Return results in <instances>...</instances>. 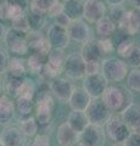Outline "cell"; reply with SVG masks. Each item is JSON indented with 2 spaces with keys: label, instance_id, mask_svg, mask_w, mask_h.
Masks as SVG:
<instances>
[{
  "label": "cell",
  "instance_id": "obj_31",
  "mask_svg": "<svg viewBox=\"0 0 140 146\" xmlns=\"http://www.w3.org/2000/svg\"><path fill=\"white\" fill-rule=\"evenodd\" d=\"M125 82L130 91L140 93V68H132L125 77Z\"/></svg>",
  "mask_w": 140,
  "mask_h": 146
},
{
  "label": "cell",
  "instance_id": "obj_30",
  "mask_svg": "<svg viewBox=\"0 0 140 146\" xmlns=\"http://www.w3.org/2000/svg\"><path fill=\"white\" fill-rule=\"evenodd\" d=\"M35 90H37V85H35L34 80L32 78H28V77H25L23 82L20 86L19 94H17V98H27V99H33Z\"/></svg>",
  "mask_w": 140,
  "mask_h": 146
},
{
  "label": "cell",
  "instance_id": "obj_18",
  "mask_svg": "<svg viewBox=\"0 0 140 146\" xmlns=\"http://www.w3.org/2000/svg\"><path fill=\"white\" fill-rule=\"evenodd\" d=\"M92 96L85 91L83 88H78L76 86L72 91L70 99L67 100L68 106L71 110H77V111H85L88 106L92 102Z\"/></svg>",
  "mask_w": 140,
  "mask_h": 146
},
{
  "label": "cell",
  "instance_id": "obj_14",
  "mask_svg": "<svg viewBox=\"0 0 140 146\" xmlns=\"http://www.w3.org/2000/svg\"><path fill=\"white\" fill-rule=\"evenodd\" d=\"M46 39L51 48L66 49L70 44V34L67 28H64L57 25H51L48 29Z\"/></svg>",
  "mask_w": 140,
  "mask_h": 146
},
{
  "label": "cell",
  "instance_id": "obj_50",
  "mask_svg": "<svg viewBox=\"0 0 140 146\" xmlns=\"http://www.w3.org/2000/svg\"><path fill=\"white\" fill-rule=\"evenodd\" d=\"M112 146H124V144L123 143H116V144H113Z\"/></svg>",
  "mask_w": 140,
  "mask_h": 146
},
{
  "label": "cell",
  "instance_id": "obj_13",
  "mask_svg": "<svg viewBox=\"0 0 140 146\" xmlns=\"http://www.w3.org/2000/svg\"><path fill=\"white\" fill-rule=\"evenodd\" d=\"M52 110H54V100L51 96L44 100L35 101L34 118L39 127L44 128V127H48L51 123Z\"/></svg>",
  "mask_w": 140,
  "mask_h": 146
},
{
  "label": "cell",
  "instance_id": "obj_40",
  "mask_svg": "<svg viewBox=\"0 0 140 146\" xmlns=\"http://www.w3.org/2000/svg\"><path fill=\"white\" fill-rule=\"evenodd\" d=\"M28 146H51L50 138L46 134H37L34 136V140Z\"/></svg>",
  "mask_w": 140,
  "mask_h": 146
},
{
  "label": "cell",
  "instance_id": "obj_23",
  "mask_svg": "<svg viewBox=\"0 0 140 146\" xmlns=\"http://www.w3.org/2000/svg\"><path fill=\"white\" fill-rule=\"evenodd\" d=\"M68 124L73 128L77 133H80L85 129V127L89 124V119L87 117L85 111H77V110H72L67 116V121Z\"/></svg>",
  "mask_w": 140,
  "mask_h": 146
},
{
  "label": "cell",
  "instance_id": "obj_19",
  "mask_svg": "<svg viewBox=\"0 0 140 146\" xmlns=\"http://www.w3.org/2000/svg\"><path fill=\"white\" fill-rule=\"evenodd\" d=\"M13 117H15V102L10 96L4 95L0 98V125H9Z\"/></svg>",
  "mask_w": 140,
  "mask_h": 146
},
{
  "label": "cell",
  "instance_id": "obj_12",
  "mask_svg": "<svg viewBox=\"0 0 140 146\" xmlns=\"http://www.w3.org/2000/svg\"><path fill=\"white\" fill-rule=\"evenodd\" d=\"M106 16V5L102 0H84L83 18L85 22L95 25Z\"/></svg>",
  "mask_w": 140,
  "mask_h": 146
},
{
  "label": "cell",
  "instance_id": "obj_53",
  "mask_svg": "<svg viewBox=\"0 0 140 146\" xmlns=\"http://www.w3.org/2000/svg\"><path fill=\"white\" fill-rule=\"evenodd\" d=\"M61 1H62V3H64V1H66V0H61Z\"/></svg>",
  "mask_w": 140,
  "mask_h": 146
},
{
  "label": "cell",
  "instance_id": "obj_43",
  "mask_svg": "<svg viewBox=\"0 0 140 146\" xmlns=\"http://www.w3.org/2000/svg\"><path fill=\"white\" fill-rule=\"evenodd\" d=\"M71 22H72L71 18L67 16L65 12H62V13H60V15H57L55 17V25L61 26V27H64V28H68Z\"/></svg>",
  "mask_w": 140,
  "mask_h": 146
},
{
  "label": "cell",
  "instance_id": "obj_32",
  "mask_svg": "<svg viewBox=\"0 0 140 146\" xmlns=\"http://www.w3.org/2000/svg\"><path fill=\"white\" fill-rule=\"evenodd\" d=\"M45 16L43 13H38L34 11H31L27 13V18H28L29 23V29H35V31H42V28L45 25Z\"/></svg>",
  "mask_w": 140,
  "mask_h": 146
},
{
  "label": "cell",
  "instance_id": "obj_25",
  "mask_svg": "<svg viewBox=\"0 0 140 146\" xmlns=\"http://www.w3.org/2000/svg\"><path fill=\"white\" fill-rule=\"evenodd\" d=\"M27 72H28L27 60H25L23 57H20V56L10 57V60H9V66H7L9 74L16 76V77H25Z\"/></svg>",
  "mask_w": 140,
  "mask_h": 146
},
{
  "label": "cell",
  "instance_id": "obj_52",
  "mask_svg": "<svg viewBox=\"0 0 140 146\" xmlns=\"http://www.w3.org/2000/svg\"><path fill=\"white\" fill-rule=\"evenodd\" d=\"M0 146H4V145H3V144H1V143H0Z\"/></svg>",
  "mask_w": 140,
  "mask_h": 146
},
{
  "label": "cell",
  "instance_id": "obj_5",
  "mask_svg": "<svg viewBox=\"0 0 140 146\" xmlns=\"http://www.w3.org/2000/svg\"><path fill=\"white\" fill-rule=\"evenodd\" d=\"M4 42H5L9 51L17 55V56H23L29 50L28 43H27L26 39V33L13 29L12 27L6 31L5 36H4Z\"/></svg>",
  "mask_w": 140,
  "mask_h": 146
},
{
  "label": "cell",
  "instance_id": "obj_9",
  "mask_svg": "<svg viewBox=\"0 0 140 146\" xmlns=\"http://www.w3.org/2000/svg\"><path fill=\"white\" fill-rule=\"evenodd\" d=\"M108 85V82L105 79L100 73L96 74H87L83 78V86L82 88L92 96V99H99L105 91L106 86Z\"/></svg>",
  "mask_w": 140,
  "mask_h": 146
},
{
  "label": "cell",
  "instance_id": "obj_17",
  "mask_svg": "<svg viewBox=\"0 0 140 146\" xmlns=\"http://www.w3.org/2000/svg\"><path fill=\"white\" fill-rule=\"evenodd\" d=\"M56 140L60 146H76L79 141V134L67 122L57 127Z\"/></svg>",
  "mask_w": 140,
  "mask_h": 146
},
{
  "label": "cell",
  "instance_id": "obj_1",
  "mask_svg": "<svg viewBox=\"0 0 140 146\" xmlns=\"http://www.w3.org/2000/svg\"><path fill=\"white\" fill-rule=\"evenodd\" d=\"M100 99L112 113H121L133 102L130 90L121 85H107Z\"/></svg>",
  "mask_w": 140,
  "mask_h": 146
},
{
  "label": "cell",
  "instance_id": "obj_35",
  "mask_svg": "<svg viewBox=\"0 0 140 146\" xmlns=\"http://www.w3.org/2000/svg\"><path fill=\"white\" fill-rule=\"evenodd\" d=\"M125 12H127V10L122 5H113V6H110V9H108L107 17L110 18L116 26H118L121 23V21L123 20Z\"/></svg>",
  "mask_w": 140,
  "mask_h": 146
},
{
  "label": "cell",
  "instance_id": "obj_26",
  "mask_svg": "<svg viewBox=\"0 0 140 146\" xmlns=\"http://www.w3.org/2000/svg\"><path fill=\"white\" fill-rule=\"evenodd\" d=\"M95 25H96V34L99 36V39L111 38V36L115 34V31L117 28V26L107 16L102 17Z\"/></svg>",
  "mask_w": 140,
  "mask_h": 146
},
{
  "label": "cell",
  "instance_id": "obj_28",
  "mask_svg": "<svg viewBox=\"0 0 140 146\" xmlns=\"http://www.w3.org/2000/svg\"><path fill=\"white\" fill-rule=\"evenodd\" d=\"M25 77H16V76H11L7 73V78L5 80V89L10 98H17L20 86L22 84V82H23Z\"/></svg>",
  "mask_w": 140,
  "mask_h": 146
},
{
  "label": "cell",
  "instance_id": "obj_8",
  "mask_svg": "<svg viewBox=\"0 0 140 146\" xmlns=\"http://www.w3.org/2000/svg\"><path fill=\"white\" fill-rule=\"evenodd\" d=\"M106 134L112 141L115 143H123L127 139V136L130 134L129 128L125 125V123L122 119V117L118 116L117 113L111 115V117L108 118V121L106 123Z\"/></svg>",
  "mask_w": 140,
  "mask_h": 146
},
{
  "label": "cell",
  "instance_id": "obj_44",
  "mask_svg": "<svg viewBox=\"0 0 140 146\" xmlns=\"http://www.w3.org/2000/svg\"><path fill=\"white\" fill-rule=\"evenodd\" d=\"M6 3L11 6H16L23 11H27L29 9V1L28 0H6Z\"/></svg>",
  "mask_w": 140,
  "mask_h": 146
},
{
  "label": "cell",
  "instance_id": "obj_15",
  "mask_svg": "<svg viewBox=\"0 0 140 146\" xmlns=\"http://www.w3.org/2000/svg\"><path fill=\"white\" fill-rule=\"evenodd\" d=\"M121 31L129 35L140 33V9H133L125 12L123 20L117 26Z\"/></svg>",
  "mask_w": 140,
  "mask_h": 146
},
{
  "label": "cell",
  "instance_id": "obj_16",
  "mask_svg": "<svg viewBox=\"0 0 140 146\" xmlns=\"http://www.w3.org/2000/svg\"><path fill=\"white\" fill-rule=\"evenodd\" d=\"M67 31L70 34V39L76 43L84 44L90 39V28L88 26V22L83 21L82 18L72 21Z\"/></svg>",
  "mask_w": 140,
  "mask_h": 146
},
{
  "label": "cell",
  "instance_id": "obj_45",
  "mask_svg": "<svg viewBox=\"0 0 140 146\" xmlns=\"http://www.w3.org/2000/svg\"><path fill=\"white\" fill-rule=\"evenodd\" d=\"M6 93V89H5V80H4L1 77H0V98L4 96Z\"/></svg>",
  "mask_w": 140,
  "mask_h": 146
},
{
  "label": "cell",
  "instance_id": "obj_6",
  "mask_svg": "<svg viewBox=\"0 0 140 146\" xmlns=\"http://www.w3.org/2000/svg\"><path fill=\"white\" fill-rule=\"evenodd\" d=\"M85 113H87L89 123L100 125V127L105 125L108 121V118L112 115V112L106 107V105L102 102V100L100 98L92 100L88 108L85 110Z\"/></svg>",
  "mask_w": 140,
  "mask_h": 146
},
{
  "label": "cell",
  "instance_id": "obj_39",
  "mask_svg": "<svg viewBox=\"0 0 140 146\" xmlns=\"http://www.w3.org/2000/svg\"><path fill=\"white\" fill-rule=\"evenodd\" d=\"M98 44H99V48H100L102 55L111 52L112 50L115 49L113 46V43H112L111 38H105V39H98Z\"/></svg>",
  "mask_w": 140,
  "mask_h": 146
},
{
  "label": "cell",
  "instance_id": "obj_54",
  "mask_svg": "<svg viewBox=\"0 0 140 146\" xmlns=\"http://www.w3.org/2000/svg\"><path fill=\"white\" fill-rule=\"evenodd\" d=\"M0 134H1V133H0Z\"/></svg>",
  "mask_w": 140,
  "mask_h": 146
},
{
  "label": "cell",
  "instance_id": "obj_10",
  "mask_svg": "<svg viewBox=\"0 0 140 146\" xmlns=\"http://www.w3.org/2000/svg\"><path fill=\"white\" fill-rule=\"evenodd\" d=\"M49 88H50L51 94L57 100H60V101H67L76 86L71 82V79L64 78V77H56V78L50 79Z\"/></svg>",
  "mask_w": 140,
  "mask_h": 146
},
{
  "label": "cell",
  "instance_id": "obj_20",
  "mask_svg": "<svg viewBox=\"0 0 140 146\" xmlns=\"http://www.w3.org/2000/svg\"><path fill=\"white\" fill-rule=\"evenodd\" d=\"M80 55H82V57L84 58L85 62H90V61L101 62L102 56H104L100 48H99L96 39H89L88 42H85L82 46Z\"/></svg>",
  "mask_w": 140,
  "mask_h": 146
},
{
  "label": "cell",
  "instance_id": "obj_4",
  "mask_svg": "<svg viewBox=\"0 0 140 146\" xmlns=\"http://www.w3.org/2000/svg\"><path fill=\"white\" fill-rule=\"evenodd\" d=\"M62 72L71 80L83 79L85 76V61L82 57L80 52H72L66 56Z\"/></svg>",
  "mask_w": 140,
  "mask_h": 146
},
{
  "label": "cell",
  "instance_id": "obj_29",
  "mask_svg": "<svg viewBox=\"0 0 140 146\" xmlns=\"http://www.w3.org/2000/svg\"><path fill=\"white\" fill-rule=\"evenodd\" d=\"M20 128L23 131V134L27 136V138H33L38 134V129L39 125L37 121H35L34 116H31L28 118H25V119L20 121Z\"/></svg>",
  "mask_w": 140,
  "mask_h": 146
},
{
  "label": "cell",
  "instance_id": "obj_7",
  "mask_svg": "<svg viewBox=\"0 0 140 146\" xmlns=\"http://www.w3.org/2000/svg\"><path fill=\"white\" fill-rule=\"evenodd\" d=\"M106 141V131L104 130V127L96 124H89L85 127V129L79 133V141L78 144L83 146H104Z\"/></svg>",
  "mask_w": 140,
  "mask_h": 146
},
{
  "label": "cell",
  "instance_id": "obj_42",
  "mask_svg": "<svg viewBox=\"0 0 140 146\" xmlns=\"http://www.w3.org/2000/svg\"><path fill=\"white\" fill-rule=\"evenodd\" d=\"M123 144L124 146H140V135L132 130L127 139L123 141Z\"/></svg>",
  "mask_w": 140,
  "mask_h": 146
},
{
  "label": "cell",
  "instance_id": "obj_49",
  "mask_svg": "<svg viewBox=\"0 0 140 146\" xmlns=\"http://www.w3.org/2000/svg\"><path fill=\"white\" fill-rule=\"evenodd\" d=\"M133 131H135V133H138V134L140 135V124H139V125H138L137 128H135V129H134Z\"/></svg>",
  "mask_w": 140,
  "mask_h": 146
},
{
  "label": "cell",
  "instance_id": "obj_27",
  "mask_svg": "<svg viewBox=\"0 0 140 146\" xmlns=\"http://www.w3.org/2000/svg\"><path fill=\"white\" fill-rule=\"evenodd\" d=\"M46 57L44 55L32 51V54L29 55L28 60H27V66H28V72L33 73V74H40L43 71V67L46 62Z\"/></svg>",
  "mask_w": 140,
  "mask_h": 146
},
{
  "label": "cell",
  "instance_id": "obj_3",
  "mask_svg": "<svg viewBox=\"0 0 140 146\" xmlns=\"http://www.w3.org/2000/svg\"><path fill=\"white\" fill-rule=\"evenodd\" d=\"M65 49H57V48H51V50L48 54L46 62L43 67L42 73L49 79L56 78L60 76V73L64 70V63L66 61ZM40 73V74H42Z\"/></svg>",
  "mask_w": 140,
  "mask_h": 146
},
{
  "label": "cell",
  "instance_id": "obj_34",
  "mask_svg": "<svg viewBox=\"0 0 140 146\" xmlns=\"http://www.w3.org/2000/svg\"><path fill=\"white\" fill-rule=\"evenodd\" d=\"M56 0H31L29 3V10L46 15L48 10L51 7V5Z\"/></svg>",
  "mask_w": 140,
  "mask_h": 146
},
{
  "label": "cell",
  "instance_id": "obj_41",
  "mask_svg": "<svg viewBox=\"0 0 140 146\" xmlns=\"http://www.w3.org/2000/svg\"><path fill=\"white\" fill-rule=\"evenodd\" d=\"M101 72V62L99 61H90L85 62V76L87 74H96Z\"/></svg>",
  "mask_w": 140,
  "mask_h": 146
},
{
  "label": "cell",
  "instance_id": "obj_11",
  "mask_svg": "<svg viewBox=\"0 0 140 146\" xmlns=\"http://www.w3.org/2000/svg\"><path fill=\"white\" fill-rule=\"evenodd\" d=\"M0 143L4 146H27V136L20 125H6L0 134Z\"/></svg>",
  "mask_w": 140,
  "mask_h": 146
},
{
  "label": "cell",
  "instance_id": "obj_21",
  "mask_svg": "<svg viewBox=\"0 0 140 146\" xmlns=\"http://www.w3.org/2000/svg\"><path fill=\"white\" fill-rule=\"evenodd\" d=\"M121 117L130 130H134L140 124V106L135 104H130L121 112Z\"/></svg>",
  "mask_w": 140,
  "mask_h": 146
},
{
  "label": "cell",
  "instance_id": "obj_47",
  "mask_svg": "<svg viewBox=\"0 0 140 146\" xmlns=\"http://www.w3.org/2000/svg\"><path fill=\"white\" fill-rule=\"evenodd\" d=\"M6 27L4 26V23L0 21V40H4V36H5V33H6Z\"/></svg>",
  "mask_w": 140,
  "mask_h": 146
},
{
  "label": "cell",
  "instance_id": "obj_48",
  "mask_svg": "<svg viewBox=\"0 0 140 146\" xmlns=\"http://www.w3.org/2000/svg\"><path fill=\"white\" fill-rule=\"evenodd\" d=\"M128 1L134 9H140V0H128Z\"/></svg>",
  "mask_w": 140,
  "mask_h": 146
},
{
  "label": "cell",
  "instance_id": "obj_33",
  "mask_svg": "<svg viewBox=\"0 0 140 146\" xmlns=\"http://www.w3.org/2000/svg\"><path fill=\"white\" fill-rule=\"evenodd\" d=\"M124 61L127 66L130 68H139L140 67V46L139 45H133L130 51L124 57Z\"/></svg>",
  "mask_w": 140,
  "mask_h": 146
},
{
  "label": "cell",
  "instance_id": "obj_36",
  "mask_svg": "<svg viewBox=\"0 0 140 146\" xmlns=\"http://www.w3.org/2000/svg\"><path fill=\"white\" fill-rule=\"evenodd\" d=\"M11 23H12L11 27L16 31L23 32V33H27V32L29 31V23H28V18H27V12L25 15L20 16L19 18H16V20H12Z\"/></svg>",
  "mask_w": 140,
  "mask_h": 146
},
{
  "label": "cell",
  "instance_id": "obj_22",
  "mask_svg": "<svg viewBox=\"0 0 140 146\" xmlns=\"http://www.w3.org/2000/svg\"><path fill=\"white\" fill-rule=\"evenodd\" d=\"M34 110H35V105H34L33 99L16 98L15 115L17 116V118H20V121L33 116L34 115Z\"/></svg>",
  "mask_w": 140,
  "mask_h": 146
},
{
  "label": "cell",
  "instance_id": "obj_24",
  "mask_svg": "<svg viewBox=\"0 0 140 146\" xmlns=\"http://www.w3.org/2000/svg\"><path fill=\"white\" fill-rule=\"evenodd\" d=\"M64 12L71 18V21L83 18L84 0H66L64 1Z\"/></svg>",
  "mask_w": 140,
  "mask_h": 146
},
{
  "label": "cell",
  "instance_id": "obj_51",
  "mask_svg": "<svg viewBox=\"0 0 140 146\" xmlns=\"http://www.w3.org/2000/svg\"><path fill=\"white\" fill-rule=\"evenodd\" d=\"M76 146H83V145H80V144H77Z\"/></svg>",
  "mask_w": 140,
  "mask_h": 146
},
{
  "label": "cell",
  "instance_id": "obj_38",
  "mask_svg": "<svg viewBox=\"0 0 140 146\" xmlns=\"http://www.w3.org/2000/svg\"><path fill=\"white\" fill-rule=\"evenodd\" d=\"M62 12H64V3H62L61 0H56V1L51 5V7L48 10L46 15L49 17L55 18L57 15H60V13H62Z\"/></svg>",
  "mask_w": 140,
  "mask_h": 146
},
{
  "label": "cell",
  "instance_id": "obj_2",
  "mask_svg": "<svg viewBox=\"0 0 140 146\" xmlns=\"http://www.w3.org/2000/svg\"><path fill=\"white\" fill-rule=\"evenodd\" d=\"M129 72V67L119 57H107L101 61V74L108 83H119L124 80Z\"/></svg>",
  "mask_w": 140,
  "mask_h": 146
},
{
  "label": "cell",
  "instance_id": "obj_46",
  "mask_svg": "<svg viewBox=\"0 0 140 146\" xmlns=\"http://www.w3.org/2000/svg\"><path fill=\"white\" fill-rule=\"evenodd\" d=\"M125 1V0H106V4L110 6H113V5H122Z\"/></svg>",
  "mask_w": 140,
  "mask_h": 146
},
{
  "label": "cell",
  "instance_id": "obj_37",
  "mask_svg": "<svg viewBox=\"0 0 140 146\" xmlns=\"http://www.w3.org/2000/svg\"><path fill=\"white\" fill-rule=\"evenodd\" d=\"M9 60H10V55H9L7 50L0 46V76L5 74L7 72Z\"/></svg>",
  "mask_w": 140,
  "mask_h": 146
}]
</instances>
